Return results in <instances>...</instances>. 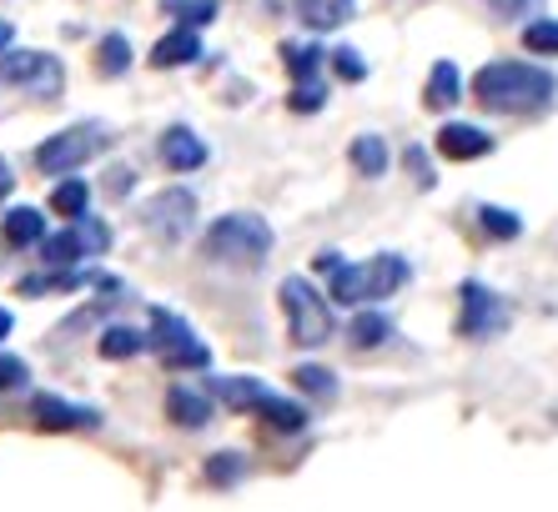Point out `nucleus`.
I'll return each instance as SVG.
<instances>
[{
  "mask_svg": "<svg viewBox=\"0 0 558 512\" xmlns=\"http://www.w3.org/2000/svg\"><path fill=\"white\" fill-rule=\"evenodd\" d=\"M554 96H558V76L529 61H488L473 76V101L504 115L544 111V106H554Z\"/></svg>",
  "mask_w": 558,
  "mask_h": 512,
  "instance_id": "nucleus-1",
  "label": "nucleus"
},
{
  "mask_svg": "<svg viewBox=\"0 0 558 512\" xmlns=\"http://www.w3.org/2000/svg\"><path fill=\"white\" fill-rule=\"evenodd\" d=\"M332 277V296H338L342 307H357V302H377V296H392L398 287H408L413 267H408V256L398 252H383L373 261H357V267H327Z\"/></svg>",
  "mask_w": 558,
  "mask_h": 512,
  "instance_id": "nucleus-2",
  "label": "nucleus"
},
{
  "mask_svg": "<svg viewBox=\"0 0 558 512\" xmlns=\"http://www.w3.org/2000/svg\"><path fill=\"white\" fill-rule=\"evenodd\" d=\"M272 227L262 217H252V211H227V217H217L207 227V256L211 261H232V267H257L262 256L272 252Z\"/></svg>",
  "mask_w": 558,
  "mask_h": 512,
  "instance_id": "nucleus-3",
  "label": "nucleus"
},
{
  "mask_svg": "<svg viewBox=\"0 0 558 512\" xmlns=\"http://www.w3.org/2000/svg\"><path fill=\"white\" fill-rule=\"evenodd\" d=\"M146 352H156V362L167 371H202L211 367V346L186 327V317L177 312L156 307L151 312V327H146Z\"/></svg>",
  "mask_w": 558,
  "mask_h": 512,
  "instance_id": "nucleus-4",
  "label": "nucleus"
},
{
  "mask_svg": "<svg viewBox=\"0 0 558 512\" xmlns=\"http://www.w3.org/2000/svg\"><path fill=\"white\" fill-rule=\"evenodd\" d=\"M282 296V312H287V332L298 346H323L332 337V307H327V296L307 282V277H287L277 287Z\"/></svg>",
  "mask_w": 558,
  "mask_h": 512,
  "instance_id": "nucleus-5",
  "label": "nucleus"
},
{
  "mask_svg": "<svg viewBox=\"0 0 558 512\" xmlns=\"http://www.w3.org/2000/svg\"><path fill=\"white\" fill-rule=\"evenodd\" d=\"M101 146H106V131L96 126V121H86V126H71V131L46 136V142L36 146V167L46 171V176H71V171L86 167Z\"/></svg>",
  "mask_w": 558,
  "mask_h": 512,
  "instance_id": "nucleus-6",
  "label": "nucleus"
},
{
  "mask_svg": "<svg viewBox=\"0 0 558 512\" xmlns=\"http://www.w3.org/2000/svg\"><path fill=\"white\" fill-rule=\"evenodd\" d=\"M0 86H26L36 101H56L65 86V71L46 51H0Z\"/></svg>",
  "mask_w": 558,
  "mask_h": 512,
  "instance_id": "nucleus-7",
  "label": "nucleus"
},
{
  "mask_svg": "<svg viewBox=\"0 0 558 512\" xmlns=\"http://www.w3.org/2000/svg\"><path fill=\"white\" fill-rule=\"evenodd\" d=\"M106 246H111V227L101 217H71V227L40 242V256L51 267H71L81 256H106Z\"/></svg>",
  "mask_w": 558,
  "mask_h": 512,
  "instance_id": "nucleus-8",
  "label": "nucleus"
},
{
  "mask_svg": "<svg viewBox=\"0 0 558 512\" xmlns=\"http://www.w3.org/2000/svg\"><path fill=\"white\" fill-rule=\"evenodd\" d=\"M463 317H458V332L473 337V342H483V337H498L508 332V302L494 292V287L483 282H463Z\"/></svg>",
  "mask_w": 558,
  "mask_h": 512,
  "instance_id": "nucleus-9",
  "label": "nucleus"
},
{
  "mask_svg": "<svg viewBox=\"0 0 558 512\" xmlns=\"http://www.w3.org/2000/svg\"><path fill=\"white\" fill-rule=\"evenodd\" d=\"M196 221V196L182 192V186H171V192H156L151 202L142 206V227L161 242H182L186 231Z\"/></svg>",
  "mask_w": 558,
  "mask_h": 512,
  "instance_id": "nucleus-10",
  "label": "nucleus"
},
{
  "mask_svg": "<svg viewBox=\"0 0 558 512\" xmlns=\"http://www.w3.org/2000/svg\"><path fill=\"white\" fill-rule=\"evenodd\" d=\"M31 412H36V423L46 427V432H92V427H101V412L96 407L61 402V398H51V392H40V398L31 402Z\"/></svg>",
  "mask_w": 558,
  "mask_h": 512,
  "instance_id": "nucleus-11",
  "label": "nucleus"
},
{
  "mask_svg": "<svg viewBox=\"0 0 558 512\" xmlns=\"http://www.w3.org/2000/svg\"><path fill=\"white\" fill-rule=\"evenodd\" d=\"M494 151V136L483 126H468V121H448V126L438 131V156H448V161H478V156Z\"/></svg>",
  "mask_w": 558,
  "mask_h": 512,
  "instance_id": "nucleus-12",
  "label": "nucleus"
},
{
  "mask_svg": "<svg viewBox=\"0 0 558 512\" xmlns=\"http://www.w3.org/2000/svg\"><path fill=\"white\" fill-rule=\"evenodd\" d=\"M161 161H167V171L186 176V171L207 167V142H202L196 131H186V126H171L167 136H161Z\"/></svg>",
  "mask_w": 558,
  "mask_h": 512,
  "instance_id": "nucleus-13",
  "label": "nucleus"
},
{
  "mask_svg": "<svg viewBox=\"0 0 558 512\" xmlns=\"http://www.w3.org/2000/svg\"><path fill=\"white\" fill-rule=\"evenodd\" d=\"M167 417L177 427H192V432H196V427L211 423V398H207V392H196V387H186V382H177L167 392Z\"/></svg>",
  "mask_w": 558,
  "mask_h": 512,
  "instance_id": "nucleus-14",
  "label": "nucleus"
},
{
  "mask_svg": "<svg viewBox=\"0 0 558 512\" xmlns=\"http://www.w3.org/2000/svg\"><path fill=\"white\" fill-rule=\"evenodd\" d=\"M202 56V40H196V26H177L151 46V65L161 71H177V65H192Z\"/></svg>",
  "mask_w": 558,
  "mask_h": 512,
  "instance_id": "nucleus-15",
  "label": "nucleus"
},
{
  "mask_svg": "<svg viewBox=\"0 0 558 512\" xmlns=\"http://www.w3.org/2000/svg\"><path fill=\"white\" fill-rule=\"evenodd\" d=\"M211 392L232 412H262V402L272 398L267 382H257V377H211Z\"/></svg>",
  "mask_w": 558,
  "mask_h": 512,
  "instance_id": "nucleus-16",
  "label": "nucleus"
},
{
  "mask_svg": "<svg viewBox=\"0 0 558 512\" xmlns=\"http://www.w3.org/2000/svg\"><path fill=\"white\" fill-rule=\"evenodd\" d=\"M0 236L11 246H40L46 242V217H40V206H11V211L0 217Z\"/></svg>",
  "mask_w": 558,
  "mask_h": 512,
  "instance_id": "nucleus-17",
  "label": "nucleus"
},
{
  "mask_svg": "<svg viewBox=\"0 0 558 512\" xmlns=\"http://www.w3.org/2000/svg\"><path fill=\"white\" fill-rule=\"evenodd\" d=\"M463 96V76H458L453 61H438L428 71V86H423V101L433 106V111H448V106Z\"/></svg>",
  "mask_w": 558,
  "mask_h": 512,
  "instance_id": "nucleus-18",
  "label": "nucleus"
},
{
  "mask_svg": "<svg viewBox=\"0 0 558 512\" xmlns=\"http://www.w3.org/2000/svg\"><path fill=\"white\" fill-rule=\"evenodd\" d=\"M131 40L121 36V31H111V36H101V46H96V71H101L106 81H121L131 71Z\"/></svg>",
  "mask_w": 558,
  "mask_h": 512,
  "instance_id": "nucleus-19",
  "label": "nucleus"
},
{
  "mask_svg": "<svg viewBox=\"0 0 558 512\" xmlns=\"http://www.w3.org/2000/svg\"><path fill=\"white\" fill-rule=\"evenodd\" d=\"M298 15L312 31H338L342 21H352V0H298Z\"/></svg>",
  "mask_w": 558,
  "mask_h": 512,
  "instance_id": "nucleus-20",
  "label": "nucleus"
},
{
  "mask_svg": "<svg viewBox=\"0 0 558 512\" xmlns=\"http://www.w3.org/2000/svg\"><path fill=\"white\" fill-rule=\"evenodd\" d=\"M96 346H101L106 362H126V357H136V352H146V332H136V327H106Z\"/></svg>",
  "mask_w": 558,
  "mask_h": 512,
  "instance_id": "nucleus-21",
  "label": "nucleus"
},
{
  "mask_svg": "<svg viewBox=\"0 0 558 512\" xmlns=\"http://www.w3.org/2000/svg\"><path fill=\"white\" fill-rule=\"evenodd\" d=\"M348 156L363 176H388V142H383V136H357Z\"/></svg>",
  "mask_w": 558,
  "mask_h": 512,
  "instance_id": "nucleus-22",
  "label": "nucleus"
},
{
  "mask_svg": "<svg viewBox=\"0 0 558 512\" xmlns=\"http://www.w3.org/2000/svg\"><path fill=\"white\" fill-rule=\"evenodd\" d=\"M86 206H92V186L81 176H65L51 192V211H61V217H86Z\"/></svg>",
  "mask_w": 558,
  "mask_h": 512,
  "instance_id": "nucleus-23",
  "label": "nucleus"
},
{
  "mask_svg": "<svg viewBox=\"0 0 558 512\" xmlns=\"http://www.w3.org/2000/svg\"><path fill=\"white\" fill-rule=\"evenodd\" d=\"M161 15H171L177 26H211L217 0H161Z\"/></svg>",
  "mask_w": 558,
  "mask_h": 512,
  "instance_id": "nucleus-24",
  "label": "nucleus"
},
{
  "mask_svg": "<svg viewBox=\"0 0 558 512\" xmlns=\"http://www.w3.org/2000/svg\"><path fill=\"white\" fill-rule=\"evenodd\" d=\"M282 65L292 71V81H317V71H323V51H317V46H302V40H287Z\"/></svg>",
  "mask_w": 558,
  "mask_h": 512,
  "instance_id": "nucleus-25",
  "label": "nucleus"
},
{
  "mask_svg": "<svg viewBox=\"0 0 558 512\" xmlns=\"http://www.w3.org/2000/svg\"><path fill=\"white\" fill-rule=\"evenodd\" d=\"M262 417H267V427H277V432H302V427H307V407L277 398V392L262 402Z\"/></svg>",
  "mask_w": 558,
  "mask_h": 512,
  "instance_id": "nucleus-26",
  "label": "nucleus"
},
{
  "mask_svg": "<svg viewBox=\"0 0 558 512\" xmlns=\"http://www.w3.org/2000/svg\"><path fill=\"white\" fill-rule=\"evenodd\" d=\"M478 227L483 236H494V242H513L523 231L519 211H508V206H478Z\"/></svg>",
  "mask_w": 558,
  "mask_h": 512,
  "instance_id": "nucleus-27",
  "label": "nucleus"
},
{
  "mask_svg": "<svg viewBox=\"0 0 558 512\" xmlns=\"http://www.w3.org/2000/svg\"><path fill=\"white\" fill-rule=\"evenodd\" d=\"M76 287H86V271H46V277H26L21 282V296H40V292H76Z\"/></svg>",
  "mask_w": 558,
  "mask_h": 512,
  "instance_id": "nucleus-28",
  "label": "nucleus"
},
{
  "mask_svg": "<svg viewBox=\"0 0 558 512\" xmlns=\"http://www.w3.org/2000/svg\"><path fill=\"white\" fill-rule=\"evenodd\" d=\"M348 337H352V346H363V352H367V346H383V342H388V337H392V321L383 317V312H363V317L352 321Z\"/></svg>",
  "mask_w": 558,
  "mask_h": 512,
  "instance_id": "nucleus-29",
  "label": "nucleus"
},
{
  "mask_svg": "<svg viewBox=\"0 0 558 512\" xmlns=\"http://www.w3.org/2000/svg\"><path fill=\"white\" fill-rule=\"evenodd\" d=\"M242 473H247L242 452H211V462H207V483L211 487H236L242 483Z\"/></svg>",
  "mask_w": 558,
  "mask_h": 512,
  "instance_id": "nucleus-30",
  "label": "nucleus"
},
{
  "mask_svg": "<svg viewBox=\"0 0 558 512\" xmlns=\"http://www.w3.org/2000/svg\"><path fill=\"white\" fill-rule=\"evenodd\" d=\"M523 46H529L533 56H558V21H548V15L529 21V26H523Z\"/></svg>",
  "mask_w": 558,
  "mask_h": 512,
  "instance_id": "nucleus-31",
  "label": "nucleus"
},
{
  "mask_svg": "<svg viewBox=\"0 0 558 512\" xmlns=\"http://www.w3.org/2000/svg\"><path fill=\"white\" fill-rule=\"evenodd\" d=\"M292 382H298L302 392H312V398H338V382H332V371H327V367H312V362L292 367Z\"/></svg>",
  "mask_w": 558,
  "mask_h": 512,
  "instance_id": "nucleus-32",
  "label": "nucleus"
},
{
  "mask_svg": "<svg viewBox=\"0 0 558 512\" xmlns=\"http://www.w3.org/2000/svg\"><path fill=\"white\" fill-rule=\"evenodd\" d=\"M287 106H292V111H302V115H307V111H323V106H327L323 81H298V90H292V101H287Z\"/></svg>",
  "mask_w": 558,
  "mask_h": 512,
  "instance_id": "nucleus-33",
  "label": "nucleus"
},
{
  "mask_svg": "<svg viewBox=\"0 0 558 512\" xmlns=\"http://www.w3.org/2000/svg\"><path fill=\"white\" fill-rule=\"evenodd\" d=\"M332 71H338L342 81H363L367 76V61L352 51V46H338V51H332Z\"/></svg>",
  "mask_w": 558,
  "mask_h": 512,
  "instance_id": "nucleus-34",
  "label": "nucleus"
},
{
  "mask_svg": "<svg viewBox=\"0 0 558 512\" xmlns=\"http://www.w3.org/2000/svg\"><path fill=\"white\" fill-rule=\"evenodd\" d=\"M498 15H508V21H523V15H544L548 0H488Z\"/></svg>",
  "mask_w": 558,
  "mask_h": 512,
  "instance_id": "nucleus-35",
  "label": "nucleus"
},
{
  "mask_svg": "<svg viewBox=\"0 0 558 512\" xmlns=\"http://www.w3.org/2000/svg\"><path fill=\"white\" fill-rule=\"evenodd\" d=\"M31 371H26V362L21 357H0V392H5V387H15V382H26Z\"/></svg>",
  "mask_w": 558,
  "mask_h": 512,
  "instance_id": "nucleus-36",
  "label": "nucleus"
},
{
  "mask_svg": "<svg viewBox=\"0 0 558 512\" xmlns=\"http://www.w3.org/2000/svg\"><path fill=\"white\" fill-rule=\"evenodd\" d=\"M408 167H413V176H417V186H433V167H428V156H423V146H413V151H408Z\"/></svg>",
  "mask_w": 558,
  "mask_h": 512,
  "instance_id": "nucleus-37",
  "label": "nucleus"
},
{
  "mask_svg": "<svg viewBox=\"0 0 558 512\" xmlns=\"http://www.w3.org/2000/svg\"><path fill=\"white\" fill-rule=\"evenodd\" d=\"M11 40H15V26L11 21H0V51H11Z\"/></svg>",
  "mask_w": 558,
  "mask_h": 512,
  "instance_id": "nucleus-38",
  "label": "nucleus"
},
{
  "mask_svg": "<svg viewBox=\"0 0 558 512\" xmlns=\"http://www.w3.org/2000/svg\"><path fill=\"white\" fill-rule=\"evenodd\" d=\"M11 327H15V317L5 307H0V342H5V337H11Z\"/></svg>",
  "mask_w": 558,
  "mask_h": 512,
  "instance_id": "nucleus-39",
  "label": "nucleus"
},
{
  "mask_svg": "<svg viewBox=\"0 0 558 512\" xmlns=\"http://www.w3.org/2000/svg\"><path fill=\"white\" fill-rule=\"evenodd\" d=\"M11 192V167H5V161H0V196Z\"/></svg>",
  "mask_w": 558,
  "mask_h": 512,
  "instance_id": "nucleus-40",
  "label": "nucleus"
}]
</instances>
